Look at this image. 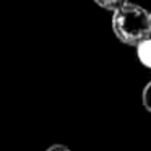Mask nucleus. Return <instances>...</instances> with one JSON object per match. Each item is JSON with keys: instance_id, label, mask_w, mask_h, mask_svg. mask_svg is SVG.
Segmentation results:
<instances>
[{"instance_id": "1", "label": "nucleus", "mask_w": 151, "mask_h": 151, "mask_svg": "<svg viewBox=\"0 0 151 151\" xmlns=\"http://www.w3.org/2000/svg\"><path fill=\"white\" fill-rule=\"evenodd\" d=\"M112 29L120 42L137 47L140 42L150 39L151 36L150 13L143 7L125 4L122 8L114 12Z\"/></svg>"}, {"instance_id": "5", "label": "nucleus", "mask_w": 151, "mask_h": 151, "mask_svg": "<svg viewBox=\"0 0 151 151\" xmlns=\"http://www.w3.org/2000/svg\"><path fill=\"white\" fill-rule=\"evenodd\" d=\"M46 151H70V150L65 145H52V146H49Z\"/></svg>"}, {"instance_id": "2", "label": "nucleus", "mask_w": 151, "mask_h": 151, "mask_svg": "<svg viewBox=\"0 0 151 151\" xmlns=\"http://www.w3.org/2000/svg\"><path fill=\"white\" fill-rule=\"evenodd\" d=\"M137 57L145 67L151 68V37L137 46Z\"/></svg>"}, {"instance_id": "4", "label": "nucleus", "mask_w": 151, "mask_h": 151, "mask_svg": "<svg viewBox=\"0 0 151 151\" xmlns=\"http://www.w3.org/2000/svg\"><path fill=\"white\" fill-rule=\"evenodd\" d=\"M143 106L148 112H151V81L143 89Z\"/></svg>"}, {"instance_id": "3", "label": "nucleus", "mask_w": 151, "mask_h": 151, "mask_svg": "<svg viewBox=\"0 0 151 151\" xmlns=\"http://www.w3.org/2000/svg\"><path fill=\"white\" fill-rule=\"evenodd\" d=\"M94 4L99 5L101 8L109 10V12H117L125 4H128V0H94Z\"/></svg>"}, {"instance_id": "6", "label": "nucleus", "mask_w": 151, "mask_h": 151, "mask_svg": "<svg viewBox=\"0 0 151 151\" xmlns=\"http://www.w3.org/2000/svg\"><path fill=\"white\" fill-rule=\"evenodd\" d=\"M150 23H151V13H150Z\"/></svg>"}]
</instances>
